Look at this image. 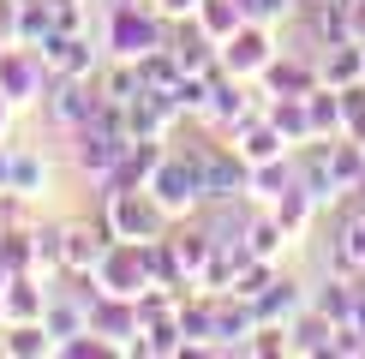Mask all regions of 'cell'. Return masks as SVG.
Returning a JSON list of instances; mask_svg holds the SVG:
<instances>
[{
    "mask_svg": "<svg viewBox=\"0 0 365 359\" xmlns=\"http://www.w3.org/2000/svg\"><path fill=\"white\" fill-rule=\"evenodd\" d=\"M6 186L24 192L30 204H42V198H48V186H54V162L42 156V150H30V144H12V174H6Z\"/></svg>",
    "mask_w": 365,
    "mask_h": 359,
    "instance_id": "cell-17",
    "label": "cell"
},
{
    "mask_svg": "<svg viewBox=\"0 0 365 359\" xmlns=\"http://www.w3.org/2000/svg\"><path fill=\"white\" fill-rule=\"evenodd\" d=\"M329 162H336V186L354 198V192L365 186V138H329Z\"/></svg>",
    "mask_w": 365,
    "mask_h": 359,
    "instance_id": "cell-24",
    "label": "cell"
},
{
    "mask_svg": "<svg viewBox=\"0 0 365 359\" xmlns=\"http://www.w3.org/2000/svg\"><path fill=\"white\" fill-rule=\"evenodd\" d=\"M246 246H252V258H269V264H282V251L294 246V234L282 228L276 216H269L264 204H252V222H246Z\"/></svg>",
    "mask_w": 365,
    "mask_h": 359,
    "instance_id": "cell-21",
    "label": "cell"
},
{
    "mask_svg": "<svg viewBox=\"0 0 365 359\" xmlns=\"http://www.w3.org/2000/svg\"><path fill=\"white\" fill-rule=\"evenodd\" d=\"M359 198H365V186H359Z\"/></svg>",
    "mask_w": 365,
    "mask_h": 359,
    "instance_id": "cell-39",
    "label": "cell"
},
{
    "mask_svg": "<svg viewBox=\"0 0 365 359\" xmlns=\"http://www.w3.org/2000/svg\"><path fill=\"white\" fill-rule=\"evenodd\" d=\"M42 66H48V78H96L102 60H108V48H102V36H90L84 30H54L48 42H36Z\"/></svg>",
    "mask_w": 365,
    "mask_h": 359,
    "instance_id": "cell-6",
    "label": "cell"
},
{
    "mask_svg": "<svg viewBox=\"0 0 365 359\" xmlns=\"http://www.w3.org/2000/svg\"><path fill=\"white\" fill-rule=\"evenodd\" d=\"M294 180H299V174H294V150L276 156V162H257V168H252V186H246V204H276Z\"/></svg>",
    "mask_w": 365,
    "mask_h": 359,
    "instance_id": "cell-22",
    "label": "cell"
},
{
    "mask_svg": "<svg viewBox=\"0 0 365 359\" xmlns=\"http://www.w3.org/2000/svg\"><path fill=\"white\" fill-rule=\"evenodd\" d=\"M197 24H204L216 42H227L240 24H246V6H240V0H197Z\"/></svg>",
    "mask_w": 365,
    "mask_h": 359,
    "instance_id": "cell-26",
    "label": "cell"
},
{
    "mask_svg": "<svg viewBox=\"0 0 365 359\" xmlns=\"http://www.w3.org/2000/svg\"><path fill=\"white\" fill-rule=\"evenodd\" d=\"M102 84L96 78H54L48 84V96H42V114H48V126L60 132H78L84 120H96L102 114Z\"/></svg>",
    "mask_w": 365,
    "mask_h": 359,
    "instance_id": "cell-8",
    "label": "cell"
},
{
    "mask_svg": "<svg viewBox=\"0 0 365 359\" xmlns=\"http://www.w3.org/2000/svg\"><path fill=\"white\" fill-rule=\"evenodd\" d=\"M306 306H312V288H306L299 276H282V269H276V281H269V288L252 299L257 323H294Z\"/></svg>",
    "mask_w": 365,
    "mask_h": 359,
    "instance_id": "cell-15",
    "label": "cell"
},
{
    "mask_svg": "<svg viewBox=\"0 0 365 359\" xmlns=\"http://www.w3.org/2000/svg\"><path fill=\"white\" fill-rule=\"evenodd\" d=\"M227 144L240 150V162H246V168H257V162H276V156H287V150H294V144L276 132V120H269V114L240 120V126L227 132Z\"/></svg>",
    "mask_w": 365,
    "mask_h": 359,
    "instance_id": "cell-14",
    "label": "cell"
},
{
    "mask_svg": "<svg viewBox=\"0 0 365 359\" xmlns=\"http://www.w3.org/2000/svg\"><path fill=\"white\" fill-rule=\"evenodd\" d=\"M6 174H12V144L0 138V186H6Z\"/></svg>",
    "mask_w": 365,
    "mask_h": 359,
    "instance_id": "cell-36",
    "label": "cell"
},
{
    "mask_svg": "<svg viewBox=\"0 0 365 359\" xmlns=\"http://www.w3.org/2000/svg\"><path fill=\"white\" fill-rule=\"evenodd\" d=\"M19 19H24V0H0V42H19Z\"/></svg>",
    "mask_w": 365,
    "mask_h": 359,
    "instance_id": "cell-33",
    "label": "cell"
},
{
    "mask_svg": "<svg viewBox=\"0 0 365 359\" xmlns=\"http://www.w3.org/2000/svg\"><path fill=\"white\" fill-rule=\"evenodd\" d=\"M108 222L102 216H78V222H60V276H90L96 258L108 251Z\"/></svg>",
    "mask_w": 365,
    "mask_h": 359,
    "instance_id": "cell-9",
    "label": "cell"
},
{
    "mask_svg": "<svg viewBox=\"0 0 365 359\" xmlns=\"http://www.w3.org/2000/svg\"><path fill=\"white\" fill-rule=\"evenodd\" d=\"M102 48H108V60H144L150 48H168V19L150 0H108L102 6Z\"/></svg>",
    "mask_w": 365,
    "mask_h": 359,
    "instance_id": "cell-1",
    "label": "cell"
},
{
    "mask_svg": "<svg viewBox=\"0 0 365 359\" xmlns=\"http://www.w3.org/2000/svg\"><path fill=\"white\" fill-rule=\"evenodd\" d=\"M108 353H114V348L96 335V329H78V335L60 341V359H108Z\"/></svg>",
    "mask_w": 365,
    "mask_h": 359,
    "instance_id": "cell-32",
    "label": "cell"
},
{
    "mask_svg": "<svg viewBox=\"0 0 365 359\" xmlns=\"http://www.w3.org/2000/svg\"><path fill=\"white\" fill-rule=\"evenodd\" d=\"M0 48H6V42H0Z\"/></svg>",
    "mask_w": 365,
    "mask_h": 359,
    "instance_id": "cell-40",
    "label": "cell"
},
{
    "mask_svg": "<svg viewBox=\"0 0 365 359\" xmlns=\"http://www.w3.org/2000/svg\"><path fill=\"white\" fill-rule=\"evenodd\" d=\"M264 114L276 120V132H282L294 150L306 144V138H317V132H312V108H306V96H269V102H264Z\"/></svg>",
    "mask_w": 365,
    "mask_h": 359,
    "instance_id": "cell-23",
    "label": "cell"
},
{
    "mask_svg": "<svg viewBox=\"0 0 365 359\" xmlns=\"http://www.w3.org/2000/svg\"><path fill=\"white\" fill-rule=\"evenodd\" d=\"M306 108H312V132H317V138H341V90L317 84L306 96Z\"/></svg>",
    "mask_w": 365,
    "mask_h": 359,
    "instance_id": "cell-27",
    "label": "cell"
},
{
    "mask_svg": "<svg viewBox=\"0 0 365 359\" xmlns=\"http://www.w3.org/2000/svg\"><path fill=\"white\" fill-rule=\"evenodd\" d=\"M102 222H108L114 239H162L174 228V216L150 198V186H132V192H102Z\"/></svg>",
    "mask_w": 365,
    "mask_h": 359,
    "instance_id": "cell-2",
    "label": "cell"
},
{
    "mask_svg": "<svg viewBox=\"0 0 365 359\" xmlns=\"http://www.w3.org/2000/svg\"><path fill=\"white\" fill-rule=\"evenodd\" d=\"M150 198L168 209L174 222L204 209V180H197V156H192V150H168V156L156 162V174H150Z\"/></svg>",
    "mask_w": 365,
    "mask_h": 359,
    "instance_id": "cell-3",
    "label": "cell"
},
{
    "mask_svg": "<svg viewBox=\"0 0 365 359\" xmlns=\"http://www.w3.org/2000/svg\"><path fill=\"white\" fill-rule=\"evenodd\" d=\"M48 66H42V54L30 48V42H6L0 48V96L12 102V108H42V96H48Z\"/></svg>",
    "mask_w": 365,
    "mask_h": 359,
    "instance_id": "cell-5",
    "label": "cell"
},
{
    "mask_svg": "<svg viewBox=\"0 0 365 359\" xmlns=\"http://www.w3.org/2000/svg\"><path fill=\"white\" fill-rule=\"evenodd\" d=\"M276 54H282L276 30H269V24H257V19H246V24H240L227 42H216V60H222V72H234V78H246V84H257V78H264Z\"/></svg>",
    "mask_w": 365,
    "mask_h": 359,
    "instance_id": "cell-7",
    "label": "cell"
},
{
    "mask_svg": "<svg viewBox=\"0 0 365 359\" xmlns=\"http://www.w3.org/2000/svg\"><path fill=\"white\" fill-rule=\"evenodd\" d=\"M306 6V0H246V19H257V24H269V30H282L294 12Z\"/></svg>",
    "mask_w": 365,
    "mask_h": 359,
    "instance_id": "cell-31",
    "label": "cell"
},
{
    "mask_svg": "<svg viewBox=\"0 0 365 359\" xmlns=\"http://www.w3.org/2000/svg\"><path fill=\"white\" fill-rule=\"evenodd\" d=\"M287 341H294V359H329V341H336V323L317 306H306L294 323H287Z\"/></svg>",
    "mask_w": 365,
    "mask_h": 359,
    "instance_id": "cell-19",
    "label": "cell"
},
{
    "mask_svg": "<svg viewBox=\"0 0 365 359\" xmlns=\"http://www.w3.org/2000/svg\"><path fill=\"white\" fill-rule=\"evenodd\" d=\"M246 353H257V359H294L287 323H257V329H252V341H246Z\"/></svg>",
    "mask_w": 365,
    "mask_h": 359,
    "instance_id": "cell-29",
    "label": "cell"
},
{
    "mask_svg": "<svg viewBox=\"0 0 365 359\" xmlns=\"http://www.w3.org/2000/svg\"><path fill=\"white\" fill-rule=\"evenodd\" d=\"M294 174H299V186L317 198V209H336L347 192L336 186V162H329V138H306L294 150Z\"/></svg>",
    "mask_w": 365,
    "mask_h": 359,
    "instance_id": "cell-10",
    "label": "cell"
},
{
    "mask_svg": "<svg viewBox=\"0 0 365 359\" xmlns=\"http://www.w3.org/2000/svg\"><path fill=\"white\" fill-rule=\"evenodd\" d=\"M150 6H156L168 24H174V19H197V0H150Z\"/></svg>",
    "mask_w": 365,
    "mask_h": 359,
    "instance_id": "cell-34",
    "label": "cell"
},
{
    "mask_svg": "<svg viewBox=\"0 0 365 359\" xmlns=\"http://www.w3.org/2000/svg\"><path fill=\"white\" fill-rule=\"evenodd\" d=\"M354 42H365V0H354Z\"/></svg>",
    "mask_w": 365,
    "mask_h": 359,
    "instance_id": "cell-35",
    "label": "cell"
},
{
    "mask_svg": "<svg viewBox=\"0 0 365 359\" xmlns=\"http://www.w3.org/2000/svg\"><path fill=\"white\" fill-rule=\"evenodd\" d=\"M264 209H269V216H276V222H282V228H287V234H294V239H299V234H306V228H312V216H317V198H312V192H306V186H299V180H294V186H287V192H282V198H276V204H264Z\"/></svg>",
    "mask_w": 365,
    "mask_h": 359,
    "instance_id": "cell-25",
    "label": "cell"
},
{
    "mask_svg": "<svg viewBox=\"0 0 365 359\" xmlns=\"http://www.w3.org/2000/svg\"><path fill=\"white\" fill-rule=\"evenodd\" d=\"M317 84H324V78H317V48H306V54L282 48L276 60H269V72L257 78V90H264V96H312Z\"/></svg>",
    "mask_w": 365,
    "mask_h": 359,
    "instance_id": "cell-12",
    "label": "cell"
},
{
    "mask_svg": "<svg viewBox=\"0 0 365 359\" xmlns=\"http://www.w3.org/2000/svg\"><path fill=\"white\" fill-rule=\"evenodd\" d=\"M168 48H174V60L186 72H216L222 66V60H216V36H210L197 19H174L168 24Z\"/></svg>",
    "mask_w": 365,
    "mask_h": 359,
    "instance_id": "cell-16",
    "label": "cell"
},
{
    "mask_svg": "<svg viewBox=\"0 0 365 359\" xmlns=\"http://www.w3.org/2000/svg\"><path fill=\"white\" fill-rule=\"evenodd\" d=\"M12 114H19V108H12V102L0 96V138H6V126H12Z\"/></svg>",
    "mask_w": 365,
    "mask_h": 359,
    "instance_id": "cell-37",
    "label": "cell"
},
{
    "mask_svg": "<svg viewBox=\"0 0 365 359\" xmlns=\"http://www.w3.org/2000/svg\"><path fill=\"white\" fill-rule=\"evenodd\" d=\"M168 156V138H132L126 156L108 168V180H96L102 192H132V186H150V174H156V162Z\"/></svg>",
    "mask_w": 365,
    "mask_h": 359,
    "instance_id": "cell-13",
    "label": "cell"
},
{
    "mask_svg": "<svg viewBox=\"0 0 365 359\" xmlns=\"http://www.w3.org/2000/svg\"><path fill=\"white\" fill-rule=\"evenodd\" d=\"M0 264L19 276V269H36V234H30V222L24 228H0Z\"/></svg>",
    "mask_w": 365,
    "mask_h": 359,
    "instance_id": "cell-28",
    "label": "cell"
},
{
    "mask_svg": "<svg viewBox=\"0 0 365 359\" xmlns=\"http://www.w3.org/2000/svg\"><path fill=\"white\" fill-rule=\"evenodd\" d=\"M0 348H6V359H60V341L48 335V323H42V318L6 323V329H0Z\"/></svg>",
    "mask_w": 365,
    "mask_h": 359,
    "instance_id": "cell-20",
    "label": "cell"
},
{
    "mask_svg": "<svg viewBox=\"0 0 365 359\" xmlns=\"http://www.w3.org/2000/svg\"><path fill=\"white\" fill-rule=\"evenodd\" d=\"M90 329H96L102 341H108L114 353H126L132 359V341H138V299H114V293H96V306H90Z\"/></svg>",
    "mask_w": 365,
    "mask_h": 359,
    "instance_id": "cell-11",
    "label": "cell"
},
{
    "mask_svg": "<svg viewBox=\"0 0 365 359\" xmlns=\"http://www.w3.org/2000/svg\"><path fill=\"white\" fill-rule=\"evenodd\" d=\"M96 293H114V299H138L150 288V258H144V239H108V251L90 269Z\"/></svg>",
    "mask_w": 365,
    "mask_h": 359,
    "instance_id": "cell-4",
    "label": "cell"
},
{
    "mask_svg": "<svg viewBox=\"0 0 365 359\" xmlns=\"http://www.w3.org/2000/svg\"><path fill=\"white\" fill-rule=\"evenodd\" d=\"M30 234H36V276H60V222H30Z\"/></svg>",
    "mask_w": 365,
    "mask_h": 359,
    "instance_id": "cell-30",
    "label": "cell"
},
{
    "mask_svg": "<svg viewBox=\"0 0 365 359\" xmlns=\"http://www.w3.org/2000/svg\"><path fill=\"white\" fill-rule=\"evenodd\" d=\"M6 281H12V269H6V264H0V293H6Z\"/></svg>",
    "mask_w": 365,
    "mask_h": 359,
    "instance_id": "cell-38",
    "label": "cell"
},
{
    "mask_svg": "<svg viewBox=\"0 0 365 359\" xmlns=\"http://www.w3.org/2000/svg\"><path fill=\"white\" fill-rule=\"evenodd\" d=\"M317 78L329 90L359 84L365 78V42H329V48H317Z\"/></svg>",
    "mask_w": 365,
    "mask_h": 359,
    "instance_id": "cell-18",
    "label": "cell"
}]
</instances>
